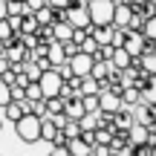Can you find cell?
<instances>
[{
    "mask_svg": "<svg viewBox=\"0 0 156 156\" xmlns=\"http://www.w3.org/2000/svg\"><path fill=\"white\" fill-rule=\"evenodd\" d=\"M15 133H17V139L26 142V145L41 142V116H35L32 110H26V113L15 122Z\"/></svg>",
    "mask_w": 156,
    "mask_h": 156,
    "instance_id": "obj_1",
    "label": "cell"
},
{
    "mask_svg": "<svg viewBox=\"0 0 156 156\" xmlns=\"http://www.w3.org/2000/svg\"><path fill=\"white\" fill-rule=\"evenodd\" d=\"M64 20L69 26H81V29H93V20H90V9L87 0H78V3H69L64 9Z\"/></svg>",
    "mask_w": 156,
    "mask_h": 156,
    "instance_id": "obj_2",
    "label": "cell"
},
{
    "mask_svg": "<svg viewBox=\"0 0 156 156\" xmlns=\"http://www.w3.org/2000/svg\"><path fill=\"white\" fill-rule=\"evenodd\" d=\"M90 20L93 23H110L113 17V0H87Z\"/></svg>",
    "mask_w": 156,
    "mask_h": 156,
    "instance_id": "obj_3",
    "label": "cell"
},
{
    "mask_svg": "<svg viewBox=\"0 0 156 156\" xmlns=\"http://www.w3.org/2000/svg\"><path fill=\"white\" fill-rule=\"evenodd\" d=\"M38 84H41V90H44V98H46V95H58V87H61V75H58V69L55 67L44 69L41 78H38Z\"/></svg>",
    "mask_w": 156,
    "mask_h": 156,
    "instance_id": "obj_4",
    "label": "cell"
},
{
    "mask_svg": "<svg viewBox=\"0 0 156 156\" xmlns=\"http://www.w3.org/2000/svg\"><path fill=\"white\" fill-rule=\"evenodd\" d=\"M133 110H139L136 122L145 124V127H156V104H136Z\"/></svg>",
    "mask_w": 156,
    "mask_h": 156,
    "instance_id": "obj_5",
    "label": "cell"
},
{
    "mask_svg": "<svg viewBox=\"0 0 156 156\" xmlns=\"http://www.w3.org/2000/svg\"><path fill=\"white\" fill-rule=\"evenodd\" d=\"M69 38H73V26L64 17L52 20V41H69Z\"/></svg>",
    "mask_w": 156,
    "mask_h": 156,
    "instance_id": "obj_6",
    "label": "cell"
},
{
    "mask_svg": "<svg viewBox=\"0 0 156 156\" xmlns=\"http://www.w3.org/2000/svg\"><path fill=\"white\" fill-rule=\"evenodd\" d=\"M130 52L127 49H122V46H113V55H110V67H116V69H127L130 67Z\"/></svg>",
    "mask_w": 156,
    "mask_h": 156,
    "instance_id": "obj_7",
    "label": "cell"
},
{
    "mask_svg": "<svg viewBox=\"0 0 156 156\" xmlns=\"http://www.w3.org/2000/svg\"><path fill=\"white\" fill-rule=\"evenodd\" d=\"M46 58H49L52 67H61V64H67V55H64V46L58 44V41H52L49 49H46Z\"/></svg>",
    "mask_w": 156,
    "mask_h": 156,
    "instance_id": "obj_8",
    "label": "cell"
},
{
    "mask_svg": "<svg viewBox=\"0 0 156 156\" xmlns=\"http://www.w3.org/2000/svg\"><path fill=\"white\" fill-rule=\"evenodd\" d=\"M64 113V98L61 95H46L44 98V116H58Z\"/></svg>",
    "mask_w": 156,
    "mask_h": 156,
    "instance_id": "obj_9",
    "label": "cell"
},
{
    "mask_svg": "<svg viewBox=\"0 0 156 156\" xmlns=\"http://www.w3.org/2000/svg\"><path fill=\"white\" fill-rule=\"evenodd\" d=\"M90 147H93V145H87L81 136L67 139V153H73V156H90Z\"/></svg>",
    "mask_w": 156,
    "mask_h": 156,
    "instance_id": "obj_10",
    "label": "cell"
},
{
    "mask_svg": "<svg viewBox=\"0 0 156 156\" xmlns=\"http://www.w3.org/2000/svg\"><path fill=\"white\" fill-rule=\"evenodd\" d=\"M55 133H58V124L49 116H41V142H52Z\"/></svg>",
    "mask_w": 156,
    "mask_h": 156,
    "instance_id": "obj_11",
    "label": "cell"
},
{
    "mask_svg": "<svg viewBox=\"0 0 156 156\" xmlns=\"http://www.w3.org/2000/svg\"><path fill=\"white\" fill-rule=\"evenodd\" d=\"M35 20H38V26H49V23L55 20V9H52L49 3L41 6V9H35Z\"/></svg>",
    "mask_w": 156,
    "mask_h": 156,
    "instance_id": "obj_12",
    "label": "cell"
},
{
    "mask_svg": "<svg viewBox=\"0 0 156 156\" xmlns=\"http://www.w3.org/2000/svg\"><path fill=\"white\" fill-rule=\"evenodd\" d=\"M119 98H122V104H124V107H136V104H139V87H136V84L124 87Z\"/></svg>",
    "mask_w": 156,
    "mask_h": 156,
    "instance_id": "obj_13",
    "label": "cell"
},
{
    "mask_svg": "<svg viewBox=\"0 0 156 156\" xmlns=\"http://www.w3.org/2000/svg\"><path fill=\"white\" fill-rule=\"evenodd\" d=\"M3 113H6V119H9V122H17L26 110H23L20 101H9V104H3Z\"/></svg>",
    "mask_w": 156,
    "mask_h": 156,
    "instance_id": "obj_14",
    "label": "cell"
},
{
    "mask_svg": "<svg viewBox=\"0 0 156 156\" xmlns=\"http://www.w3.org/2000/svg\"><path fill=\"white\" fill-rule=\"evenodd\" d=\"M78 90H81V93H98L101 81H95L93 75H81V87H78Z\"/></svg>",
    "mask_w": 156,
    "mask_h": 156,
    "instance_id": "obj_15",
    "label": "cell"
},
{
    "mask_svg": "<svg viewBox=\"0 0 156 156\" xmlns=\"http://www.w3.org/2000/svg\"><path fill=\"white\" fill-rule=\"evenodd\" d=\"M130 153H133V156H153V153H156V147H153V145H147V142H142V145H136Z\"/></svg>",
    "mask_w": 156,
    "mask_h": 156,
    "instance_id": "obj_16",
    "label": "cell"
},
{
    "mask_svg": "<svg viewBox=\"0 0 156 156\" xmlns=\"http://www.w3.org/2000/svg\"><path fill=\"white\" fill-rule=\"evenodd\" d=\"M78 124H81V130H95V113H84Z\"/></svg>",
    "mask_w": 156,
    "mask_h": 156,
    "instance_id": "obj_17",
    "label": "cell"
},
{
    "mask_svg": "<svg viewBox=\"0 0 156 156\" xmlns=\"http://www.w3.org/2000/svg\"><path fill=\"white\" fill-rule=\"evenodd\" d=\"M142 20H145V17H142L139 12H133V15H130V20H127V26H124V29H130V32H139V29H142Z\"/></svg>",
    "mask_w": 156,
    "mask_h": 156,
    "instance_id": "obj_18",
    "label": "cell"
},
{
    "mask_svg": "<svg viewBox=\"0 0 156 156\" xmlns=\"http://www.w3.org/2000/svg\"><path fill=\"white\" fill-rule=\"evenodd\" d=\"M9 101H12V93H9V84H3V81H0V107H3V104H9Z\"/></svg>",
    "mask_w": 156,
    "mask_h": 156,
    "instance_id": "obj_19",
    "label": "cell"
},
{
    "mask_svg": "<svg viewBox=\"0 0 156 156\" xmlns=\"http://www.w3.org/2000/svg\"><path fill=\"white\" fill-rule=\"evenodd\" d=\"M32 61L38 64V69H41V73H44V69H49V67H52V64H49V58H46V55H32Z\"/></svg>",
    "mask_w": 156,
    "mask_h": 156,
    "instance_id": "obj_20",
    "label": "cell"
},
{
    "mask_svg": "<svg viewBox=\"0 0 156 156\" xmlns=\"http://www.w3.org/2000/svg\"><path fill=\"white\" fill-rule=\"evenodd\" d=\"M3 49H6V41H3V38H0V55H3Z\"/></svg>",
    "mask_w": 156,
    "mask_h": 156,
    "instance_id": "obj_21",
    "label": "cell"
},
{
    "mask_svg": "<svg viewBox=\"0 0 156 156\" xmlns=\"http://www.w3.org/2000/svg\"><path fill=\"white\" fill-rule=\"evenodd\" d=\"M0 127H3V119H0Z\"/></svg>",
    "mask_w": 156,
    "mask_h": 156,
    "instance_id": "obj_22",
    "label": "cell"
},
{
    "mask_svg": "<svg viewBox=\"0 0 156 156\" xmlns=\"http://www.w3.org/2000/svg\"><path fill=\"white\" fill-rule=\"evenodd\" d=\"M69 3H78V0H69Z\"/></svg>",
    "mask_w": 156,
    "mask_h": 156,
    "instance_id": "obj_23",
    "label": "cell"
},
{
    "mask_svg": "<svg viewBox=\"0 0 156 156\" xmlns=\"http://www.w3.org/2000/svg\"><path fill=\"white\" fill-rule=\"evenodd\" d=\"M113 3H116V0H113Z\"/></svg>",
    "mask_w": 156,
    "mask_h": 156,
    "instance_id": "obj_24",
    "label": "cell"
}]
</instances>
